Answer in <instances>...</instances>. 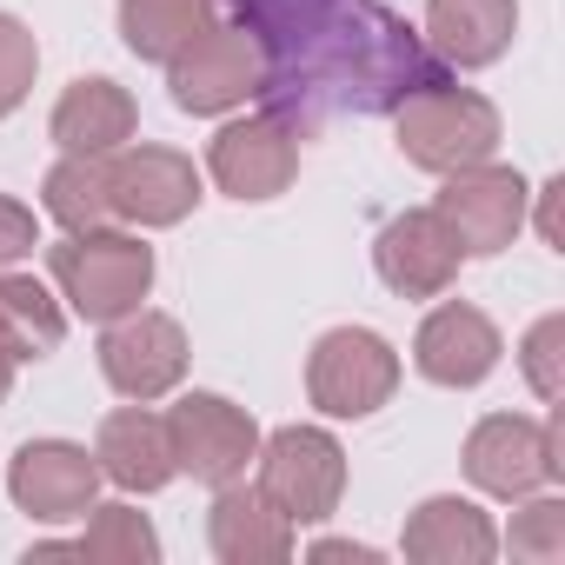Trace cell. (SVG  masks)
<instances>
[{"label":"cell","mask_w":565,"mask_h":565,"mask_svg":"<svg viewBox=\"0 0 565 565\" xmlns=\"http://www.w3.org/2000/svg\"><path fill=\"white\" fill-rule=\"evenodd\" d=\"M259 54V100L300 140L333 114H399L446 61L386 0H226Z\"/></svg>","instance_id":"1"},{"label":"cell","mask_w":565,"mask_h":565,"mask_svg":"<svg viewBox=\"0 0 565 565\" xmlns=\"http://www.w3.org/2000/svg\"><path fill=\"white\" fill-rule=\"evenodd\" d=\"M47 266L61 279L67 307L81 320H100V327L120 320V313H134L147 300V287H153V246L134 239V233H100V226L67 233L47 253Z\"/></svg>","instance_id":"2"},{"label":"cell","mask_w":565,"mask_h":565,"mask_svg":"<svg viewBox=\"0 0 565 565\" xmlns=\"http://www.w3.org/2000/svg\"><path fill=\"white\" fill-rule=\"evenodd\" d=\"M259 499L287 525H320L340 512L347 492V452L320 426H279L259 452Z\"/></svg>","instance_id":"3"},{"label":"cell","mask_w":565,"mask_h":565,"mask_svg":"<svg viewBox=\"0 0 565 565\" xmlns=\"http://www.w3.org/2000/svg\"><path fill=\"white\" fill-rule=\"evenodd\" d=\"M492 147H499V107L486 94H466L446 81L399 107V153L426 173L479 167V160H492Z\"/></svg>","instance_id":"4"},{"label":"cell","mask_w":565,"mask_h":565,"mask_svg":"<svg viewBox=\"0 0 565 565\" xmlns=\"http://www.w3.org/2000/svg\"><path fill=\"white\" fill-rule=\"evenodd\" d=\"M399 386V353L366 333V327H333L320 333L313 360H307V393L327 419H366L393 399Z\"/></svg>","instance_id":"5"},{"label":"cell","mask_w":565,"mask_h":565,"mask_svg":"<svg viewBox=\"0 0 565 565\" xmlns=\"http://www.w3.org/2000/svg\"><path fill=\"white\" fill-rule=\"evenodd\" d=\"M558 419H525V413H492L466 439V472L492 499H532L539 486L558 479Z\"/></svg>","instance_id":"6"},{"label":"cell","mask_w":565,"mask_h":565,"mask_svg":"<svg viewBox=\"0 0 565 565\" xmlns=\"http://www.w3.org/2000/svg\"><path fill=\"white\" fill-rule=\"evenodd\" d=\"M525 180L512 173V167H459V173H446V186H439V200H433V213L452 226V239H459V253H505L512 246V233L525 226Z\"/></svg>","instance_id":"7"},{"label":"cell","mask_w":565,"mask_h":565,"mask_svg":"<svg viewBox=\"0 0 565 565\" xmlns=\"http://www.w3.org/2000/svg\"><path fill=\"white\" fill-rule=\"evenodd\" d=\"M167 439H173V466L206 479V486L239 479L246 459L259 452V426L246 419V406H233L220 393H186L167 413Z\"/></svg>","instance_id":"8"},{"label":"cell","mask_w":565,"mask_h":565,"mask_svg":"<svg viewBox=\"0 0 565 565\" xmlns=\"http://www.w3.org/2000/svg\"><path fill=\"white\" fill-rule=\"evenodd\" d=\"M167 67H173L180 114H226L259 87V54H253L246 28H200Z\"/></svg>","instance_id":"9"},{"label":"cell","mask_w":565,"mask_h":565,"mask_svg":"<svg viewBox=\"0 0 565 565\" xmlns=\"http://www.w3.org/2000/svg\"><path fill=\"white\" fill-rule=\"evenodd\" d=\"M100 373H107L114 393H127V399H160V393H173L180 373H186V333H180V320L140 313V307L120 313V320H107Z\"/></svg>","instance_id":"10"},{"label":"cell","mask_w":565,"mask_h":565,"mask_svg":"<svg viewBox=\"0 0 565 565\" xmlns=\"http://www.w3.org/2000/svg\"><path fill=\"white\" fill-rule=\"evenodd\" d=\"M8 492L41 525L81 519V512H94L100 459H87V446H67V439H28L14 452V466H8Z\"/></svg>","instance_id":"11"},{"label":"cell","mask_w":565,"mask_h":565,"mask_svg":"<svg viewBox=\"0 0 565 565\" xmlns=\"http://www.w3.org/2000/svg\"><path fill=\"white\" fill-rule=\"evenodd\" d=\"M206 167H213L220 193H233V200H273V193H287L294 173H300V134L287 120H273V114L233 120V127L213 134Z\"/></svg>","instance_id":"12"},{"label":"cell","mask_w":565,"mask_h":565,"mask_svg":"<svg viewBox=\"0 0 565 565\" xmlns=\"http://www.w3.org/2000/svg\"><path fill=\"white\" fill-rule=\"evenodd\" d=\"M459 259H466V253H459L452 226H446L433 206L386 220L380 239H373V266H380V279H386L399 300H439V294L452 287Z\"/></svg>","instance_id":"13"},{"label":"cell","mask_w":565,"mask_h":565,"mask_svg":"<svg viewBox=\"0 0 565 565\" xmlns=\"http://www.w3.org/2000/svg\"><path fill=\"white\" fill-rule=\"evenodd\" d=\"M107 200L120 220H140V226H173L193 213L200 200V173L186 153L173 147H127L120 160H107Z\"/></svg>","instance_id":"14"},{"label":"cell","mask_w":565,"mask_h":565,"mask_svg":"<svg viewBox=\"0 0 565 565\" xmlns=\"http://www.w3.org/2000/svg\"><path fill=\"white\" fill-rule=\"evenodd\" d=\"M413 360H419V373L433 386H479L499 366V327L479 307L452 300V307L426 313V327L413 340Z\"/></svg>","instance_id":"15"},{"label":"cell","mask_w":565,"mask_h":565,"mask_svg":"<svg viewBox=\"0 0 565 565\" xmlns=\"http://www.w3.org/2000/svg\"><path fill=\"white\" fill-rule=\"evenodd\" d=\"M94 459H100V472H107L114 486H127V492H160V486L180 472V466H173L167 419L147 413V399H140V406H120V413L100 419V446H94Z\"/></svg>","instance_id":"16"},{"label":"cell","mask_w":565,"mask_h":565,"mask_svg":"<svg viewBox=\"0 0 565 565\" xmlns=\"http://www.w3.org/2000/svg\"><path fill=\"white\" fill-rule=\"evenodd\" d=\"M426 34L452 67H492L519 34V0H426Z\"/></svg>","instance_id":"17"},{"label":"cell","mask_w":565,"mask_h":565,"mask_svg":"<svg viewBox=\"0 0 565 565\" xmlns=\"http://www.w3.org/2000/svg\"><path fill=\"white\" fill-rule=\"evenodd\" d=\"M206 539H213V552L226 565H279L294 552V525L279 519L259 492H246L239 479L220 486V499L206 512Z\"/></svg>","instance_id":"18"},{"label":"cell","mask_w":565,"mask_h":565,"mask_svg":"<svg viewBox=\"0 0 565 565\" xmlns=\"http://www.w3.org/2000/svg\"><path fill=\"white\" fill-rule=\"evenodd\" d=\"M492 552H499V532L472 499H426L406 519V558L419 565H486Z\"/></svg>","instance_id":"19"},{"label":"cell","mask_w":565,"mask_h":565,"mask_svg":"<svg viewBox=\"0 0 565 565\" xmlns=\"http://www.w3.org/2000/svg\"><path fill=\"white\" fill-rule=\"evenodd\" d=\"M134 94L127 87H114V81H74L67 94H61V107H54V140L67 147V153H114L120 140H134Z\"/></svg>","instance_id":"20"},{"label":"cell","mask_w":565,"mask_h":565,"mask_svg":"<svg viewBox=\"0 0 565 565\" xmlns=\"http://www.w3.org/2000/svg\"><path fill=\"white\" fill-rule=\"evenodd\" d=\"M61 340H67L61 300L34 273H0V353L21 366V360H47Z\"/></svg>","instance_id":"21"},{"label":"cell","mask_w":565,"mask_h":565,"mask_svg":"<svg viewBox=\"0 0 565 565\" xmlns=\"http://www.w3.org/2000/svg\"><path fill=\"white\" fill-rule=\"evenodd\" d=\"M206 28V0H120V34L140 61H173Z\"/></svg>","instance_id":"22"},{"label":"cell","mask_w":565,"mask_h":565,"mask_svg":"<svg viewBox=\"0 0 565 565\" xmlns=\"http://www.w3.org/2000/svg\"><path fill=\"white\" fill-rule=\"evenodd\" d=\"M47 213L67 226V233H87L100 220H114V200H107V153H67L54 173H47Z\"/></svg>","instance_id":"23"},{"label":"cell","mask_w":565,"mask_h":565,"mask_svg":"<svg viewBox=\"0 0 565 565\" xmlns=\"http://www.w3.org/2000/svg\"><path fill=\"white\" fill-rule=\"evenodd\" d=\"M74 552L94 558V565H153L160 558V539H153V525L134 505H100L94 525H87V539Z\"/></svg>","instance_id":"24"},{"label":"cell","mask_w":565,"mask_h":565,"mask_svg":"<svg viewBox=\"0 0 565 565\" xmlns=\"http://www.w3.org/2000/svg\"><path fill=\"white\" fill-rule=\"evenodd\" d=\"M525 380H532V393L545 399V406H558V393H565V320L558 313H545L532 333H525Z\"/></svg>","instance_id":"25"},{"label":"cell","mask_w":565,"mask_h":565,"mask_svg":"<svg viewBox=\"0 0 565 565\" xmlns=\"http://www.w3.org/2000/svg\"><path fill=\"white\" fill-rule=\"evenodd\" d=\"M34 67H41V47H34V34H28L14 14H0V120H8V114L28 100V87H34Z\"/></svg>","instance_id":"26"},{"label":"cell","mask_w":565,"mask_h":565,"mask_svg":"<svg viewBox=\"0 0 565 565\" xmlns=\"http://www.w3.org/2000/svg\"><path fill=\"white\" fill-rule=\"evenodd\" d=\"M512 558H532V565L565 558V505L558 499H532L512 519Z\"/></svg>","instance_id":"27"},{"label":"cell","mask_w":565,"mask_h":565,"mask_svg":"<svg viewBox=\"0 0 565 565\" xmlns=\"http://www.w3.org/2000/svg\"><path fill=\"white\" fill-rule=\"evenodd\" d=\"M41 246V233H34V213L21 206V200H8V193H0V266H8V259H28Z\"/></svg>","instance_id":"28"},{"label":"cell","mask_w":565,"mask_h":565,"mask_svg":"<svg viewBox=\"0 0 565 565\" xmlns=\"http://www.w3.org/2000/svg\"><path fill=\"white\" fill-rule=\"evenodd\" d=\"M313 558H373V545H353V539H327V545H313Z\"/></svg>","instance_id":"29"},{"label":"cell","mask_w":565,"mask_h":565,"mask_svg":"<svg viewBox=\"0 0 565 565\" xmlns=\"http://www.w3.org/2000/svg\"><path fill=\"white\" fill-rule=\"evenodd\" d=\"M8 393H14V360L0 353V406H8Z\"/></svg>","instance_id":"30"}]
</instances>
